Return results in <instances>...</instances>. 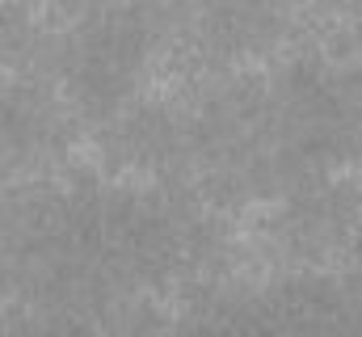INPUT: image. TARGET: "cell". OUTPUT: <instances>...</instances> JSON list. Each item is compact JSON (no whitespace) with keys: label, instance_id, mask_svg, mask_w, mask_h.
Wrapping results in <instances>:
<instances>
[{"label":"cell","instance_id":"obj_1","mask_svg":"<svg viewBox=\"0 0 362 337\" xmlns=\"http://www.w3.org/2000/svg\"><path fill=\"white\" fill-rule=\"evenodd\" d=\"M148 59H152L148 13L127 0H93L68 30L59 51L68 101L93 122L118 118L135 97Z\"/></svg>","mask_w":362,"mask_h":337}]
</instances>
